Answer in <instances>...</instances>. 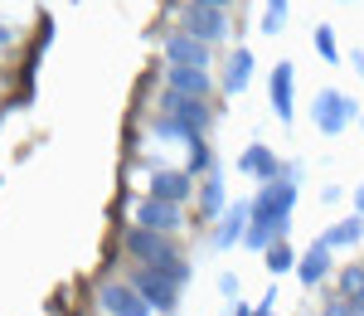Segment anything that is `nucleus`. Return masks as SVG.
<instances>
[{"mask_svg": "<svg viewBox=\"0 0 364 316\" xmlns=\"http://www.w3.org/2000/svg\"><path fill=\"white\" fill-rule=\"evenodd\" d=\"M122 243H127V253H132L141 268H161V273H166V278H175L180 288L190 283V263H185V253L170 243L166 233H151V229H136V224H132Z\"/></svg>", "mask_w": 364, "mask_h": 316, "instance_id": "f257e3e1", "label": "nucleus"}, {"mask_svg": "<svg viewBox=\"0 0 364 316\" xmlns=\"http://www.w3.org/2000/svg\"><path fill=\"white\" fill-rule=\"evenodd\" d=\"M360 107H355V98L350 93H340V88H321L316 98H311V122H316V132L321 137H340L350 122H360Z\"/></svg>", "mask_w": 364, "mask_h": 316, "instance_id": "f03ea898", "label": "nucleus"}, {"mask_svg": "<svg viewBox=\"0 0 364 316\" xmlns=\"http://www.w3.org/2000/svg\"><path fill=\"white\" fill-rule=\"evenodd\" d=\"M127 283L146 297V307H151V312L170 316L175 307H180V283H175V278H166L161 268H141V263H136V268L127 273Z\"/></svg>", "mask_w": 364, "mask_h": 316, "instance_id": "7ed1b4c3", "label": "nucleus"}, {"mask_svg": "<svg viewBox=\"0 0 364 316\" xmlns=\"http://www.w3.org/2000/svg\"><path fill=\"white\" fill-rule=\"evenodd\" d=\"M161 54H166V68H209L214 63L209 44L195 39V34H185V29H170L161 39Z\"/></svg>", "mask_w": 364, "mask_h": 316, "instance_id": "20e7f679", "label": "nucleus"}, {"mask_svg": "<svg viewBox=\"0 0 364 316\" xmlns=\"http://www.w3.org/2000/svg\"><path fill=\"white\" fill-rule=\"evenodd\" d=\"M161 117L185 122L195 137H204V132H209V122H214V112H209V102H204V98H185V93H170V88H161Z\"/></svg>", "mask_w": 364, "mask_h": 316, "instance_id": "39448f33", "label": "nucleus"}, {"mask_svg": "<svg viewBox=\"0 0 364 316\" xmlns=\"http://www.w3.org/2000/svg\"><path fill=\"white\" fill-rule=\"evenodd\" d=\"M132 224H136V229H151V233H166V238H170V233L185 224V209L146 195V200H132Z\"/></svg>", "mask_w": 364, "mask_h": 316, "instance_id": "423d86ee", "label": "nucleus"}, {"mask_svg": "<svg viewBox=\"0 0 364 316\" xmlns=\"http://www.w3.org/2000/svg\"><path fill=\"white\" fill-rule=\"evenodd\" d=\"M267 102H272L277 122H291L296 117V63L291 58H277V68L267 78Z\"/></svg>", "mask_w": 364, "mask_h": 316, "instance_id": "0eeeda50", "label": "nucleus"}, {"mask_svg": "<svg viewBox=\"0 0 364 316\" xmlns=\"http://www.w3.org/2000/svg\"><path fill=\"white\" fill-rule=\"evenodd\" d=\"M97 307L107 316H156L132 283H97Z\"/></svg>", "mask_w": 364, "mask_h": 316, "instance_id": "6e6552de", "label": "nucleus"}, {"mask_svg": "<svg viewBox=\"0 0 364 316\" xmlns=\"http://www.w3.org/2000/svg\"><path fill=\"white\" fill-rule=\"evenodd\" d=\"M180 29L195 34V39H204V44H219V39H228V10L185 5V10H180Z\"/></svg>", "mask_w": 364, "mask_h": 316, "instance_id": "1a4fd4ad", "label": "nucleus"}, {"mask_svg": "<svg viewBox=\"0 0 364 316\" xmlns=\"http://www.w3.org/2000/svg\"><path fill=\"white\" fill-rule=\"evenodd\" d=\"M248 224H252V200H238L228 204V214L214 224V253H228V248H238L243 238H248Z\"/></svg>", "mask_w": 364, "mask_h": 316, "instance_id": "9d476101", "label": "nucleus"}, {"mask_svg": "<svg viewBox=\"0 0 364 316\" xmlns=\"http://www.w3.org/2000/svg\"><path fill=\"white\" fill-rule=\"evenodd\" d=\"M146 190H151V200H166V204H190L195 195V180L185 171H170V166H156L151 180H146Z\"/></svg>", "mask_w": 364, "mask_h": 316, "instance_id": "9b49d317", "label": "nucleus"}, {"mask_svg": "<svg viewBox=\"0 0 364 316\" xmlns=\"http://www.w3.org/2000/svg\"><path fill=\"white\" fill-rule=\"evenodd\" d=\"M331 268H336V253L316 238L306 253H301V263H296V283H301V288H321V283L331 278Z\"/></svg>", "mask_w": 364, "mask_h": 316, "instance_id": "f8f14e48", "label": "nucleus"}, {"mask_svg": "<svg viewBox=\"0 0 364 316\" xmlns=\"http://www.w3.org/2000/svg\"><path fill=\"white\" fill-rule=\"evenodd\" d=\"M238 175H252V180H262V185H272V180H282V161L267 151L262 142H252L243 156H238Z\"/></svg>", "mask_w": 364, "mask_h": 316, "instance_id": "ddd939ff", "label": "nucleus"}, {"mask_svg": "<svg viewBox=\"0 0 364 316\" xmlns=\"http://www.w3.org/2000/svg\"><path fill=\"white\" fill-rule=\"evenodd\" d=\"M166 88L170 93H185V98H204V102H209L214 78H209V68H166Z\"/></svg>", "mask_w": 364, "mask_h": 316, "instance_id": "4468645a", "label": "nucleus"}, {"mask_svg": "<svg viewBox=\"0 0 364 316\" xmlns=\"http://www.w3.org/2000/svg\"><path fill=\"white\" fill-rule=\"evenodd\" d=\"M199 214H204V219H214V224H219V219H224V214H228L224 166H219V171H214V175H204V185H199Z\"/></svg>", "mask_w": 364, "mask_h": 316, "instance_id": "2eb2a0df", "label": "nucleus"}, {"mask_svg": "<svg viewBox=\"0 0 364 316\" xmlns=\"http://www.w3.org/2000/svg\"><path fill=\"white\" fill-rule=\"evenodd\" d=\"M321 243H326L331 253H340V248H360L364 243V214H345V219H336L331 229L321 233Z\"/></svg>", "mask_w": 364, "mask_h": 316, "instance_id": "dca6fc26", "label": "nucleus"}, {"mask_svg": "<svg viewBox=\"0 0 364 316\" xmlns=\"http://www.w3.org/2000/svg\"><path fill=\"white\" fill-rule=\"evenodd\" d=\"M252 68H257V58H252V49H243V44H238V49H233V54H228V68H224V93L228 98H238V93H243V88L252 83Z\"/></svg>", "mask_w": 364, "mask_h": 316, "instance_id": "f3484780", "label": "nucleus"}, {"mask_svg": "<svg viewBox=\"0 0 364 316\" xmlns=\"http://www.w3.org/2000/svg\"><path fill=\"white\" fill-rule=\"evenodd\" d=\"M151 137L156 142H180V146H195V142H204V137H195L185 122H175V117H156L151 122Z\"/></svg>", "mask_w": 364, "mask_h": 316, "instance_id": "a211bd4d", "label": "nucleus"}, {"mask_svg": "<svg viewBox=\"0 0 364 316\" xmlns=\"http://www.w3.org/2000/svg\"><path fill=\"white\" fill-rule=\"evenodd\" d=\"M214 171H219V161H214L209 142H195V146H190V161H185V175L199 180V175H214Z\"/></svg>", "mask_w": 364, "mask_h": 316, "instance_id": "6ab92c4d", "label": "nucleus"}, {"mask_svg": "<svg viewBox=\"0 0 364 316\" xmlns=\"http://www.w3.org/2000/svg\"><path fill=\"white\" fill-rule=\"evenodd\" d=\"M262 263H267V273H272V278H282V273H296V263H301V253H291L287 243H272V248L262 253Z\"/></svg>", "mask_w": 364, "mask_h": 316, "instance_id": "aec40b11", "label": "nucleus"}, {"mask_svg": "<svg viewBox=\"0 0 364 316\" xmlns=\"http://www.w3.org/2000/svg\"><path fill=\"white\" fill-rule=\"evenodd\" d=\"M287 15H291V0H267V10H262V34H282V29H287Z\"/></svg>", "mask_w": 364, "mask_h": 316, "instance_id": "412c9836", "label": "nucleus"}, {"mask_svg": "<svg viewBox=\"0 0 364 316\" xmlns=\"http://www.w3.org/2000/svg\"><path fill=\"white\" fill-rule=\"evenodd\" d=\"M360 292H364V268H360V263H350V268L340 273V292H336V297H345V302H355Z\"/></svg>", "mask_w": 364, "mask_h": 316, "instance_id": "4be33fe9", "label": "nucleus"}, {"mask_svg": "<svg viewBox=\"0 0 364 316\" xmlns=\"http://www.w3.org/2000/svg\"><path fill=\"white\" fill-rule=\"evenodd\" d=\"M316 54L326 63H340V44H336V29L331 25H316Z\"/></svg>", "mask_w": 364, "mask_h": 316, "instance_id": "5701e85b", "label": "nucleus"}, {"mask_svg": "<svg viewBox=\"0 0 364 316\" xmlns=\"http://www.w3.org/2000/svg\"><path fill=\"white\" fill-rule=\"evenodd\" d=\"M321 316H364L360 307H355V302H345V297H331V302H326V312Z\"/></svg>", "mask_w": 364, "mask_h": 316, "instance_id": "b1692460", "label": "nucleus"}, {"mask_svg": "<svg viewBox=\"0 0 364 316\" xmlns=\"http://www.w3.org/2000/svg\"><path fill=\"white\" fill-rule=\"evenodd\" d=\"M252 312H257V316H277V288H267V297H262Z\"/></svg>", "mask_w": 364, "mask_h": 316, "instance_id": "393cba45", "label": "nucleus"}, {"mask_svg": "<svg viewBox=\"0 0 364 316\" xmlns=\"http://www.w3.org/2000/svg\"><path fill=\"white\" fill-rule=\"evenodd\" d=\"M219 292L233 302V297H238V278H233V273H224V278H219Z\"/></svg>", "mask_w": 364, "mask_h": 316, "instance_id": "a878e982", "label": "nucleus"}, {"mask_svg": "<svg viewBox=\"0 0 364 316\" xmlns=\"http://www.w3.org/2000/svg\"><path fill=\"white\" fill-rule=\"evenodd\" d=\"M321 200H326V204H340V200H345V190H340V185H326V190H321Z\"/></svg>", "mask_w": 364, "mask_h": 316, "instance_id": "bb28decb", "label": "nucleus"}, {"mask_svg": "<svg viewBox=\"0 0 364 316\" xmlns=\"http://www.w3.org/2000/svg\"><path fill=\"white\" fill-rule=\"evenodd\" d=\"M190 5H204V10H228L233 0H190Z\"/></svg>", "mask_w": 364, "mask_h": 316, "instance_id": "cd10ccee", "label": "nucleus"}, {"mask_svg": "<svg viewBox=\"0 0 364 316\" xmlns=\"http://www.w3.org/2000/svg\"><path fill=\"white\" fill-rule=\"evenodd\" d=\"M10 44H15V29H10V25H0V49H10Z\"/></svg>", "mask_w": 364, "mask_h": 316, "instance_id": "c85d7f7f", "label": "nucleus"}, {"mask_svg": "<svg viewBox=\"0 0 364 316\" xmlns=\"http://www.w3.org/2000/svg\"><path fill=\"white\" fill-rule=\"evenodd\" d=\"M350 63H355V73H364V49H355V54H350Z\"/></svg>", "mask_w": 364, "mask_h": 316, "instance_id": "c756f323", "label": "nucleus"}, {"mask_svg": "<svg viewBox=\"0 0 364 316\" xmlns=\"http://www.w3.org/2000/svg\"><path fill=\"white\" fill-rule=\"evenodd\" d=\"M355 214H364V185H355Z\"/></svg>", "mask_w": 364, "mask_h": 316, "instance_id": "7c9ffc66", "label": "nucleus"}, {"mask_svg": "<svg viewBox=\"0 0 364 316\" xmlns=\"http://www.w3.org/2000/svg\"><path fill=\"white\" fill-rule=\"evenodd\" d=\"M228 316H257V312H252V307H243V302H238V307H233V312H228Z\"/></svg>", "mask_w": 364, "mask_h": 316, "instance_id": "2f4dec72", "label": "nucleus"}, {"mask_svg": "<svg viewBox=\"0 0 364 316\" xmlns=\"http://www.w3.org/2000/svg\"><path fill=\"white\" fill-rule=\"evenodd\" d=\"M355 307H360V312H364V292H360V297H355Z\"/></svg>", "mask_w": 364, "mask_h": 316, "instance_id": "473e14b6", "label": "nucleus"}, {"mask_svg": "<svg viewBox=\"0 0 364 316\" xmlns=\"http://www.w3.org/2000/svg\"><path fill=\"white\" fill-rule=\"evenodd\" d=\"M360 132H364V117H360Z\"/></svg>", "mask_w": 364, "mask_h": 316, "instance_id": "72a5a7b5", "label": "nucleus"}]
</instances>
